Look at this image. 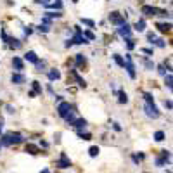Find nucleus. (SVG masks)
Masks as SVG:
<instances>
[{"instance_id": "obj_30", "label": "nucleus", "mask_w": 173, "mask_h": 173, "mask_svg": "<svg viewBox=\"0 0 173 173\" xmlns=\"http://www.w3.org/2000/svg\"><path fill=\"white\" fill-rule=\"evenodd\" d=\"M132 159H133V163H135V164H139V163H140V161L144 159V154H133Z\"/></svg>"}, {"instance_id": "obj_50", "label": "nucleus", "mask_w": 173, "mask_h": 173, "mask_svg": "<svg viewBox=\"0 0 173 173\" xmlns=\"http://www.w3.org/2000/svg\"><path fill=\"white\" fill-rule=\"evenodd\" d=\"M0 149H2V144H0Z\"/></svg>"}, {"instance_id": "obj_21", "label": "nucleus", "mask_w": 173, "mask_h": 173, "mask_svg": "<svg viewBox=\"0 0 173 173\" xmlns=\"http://www.w3.org/2000/svg\"><path fill=\"white\" fill-rule=\"evenodd\" d=\"M112 59H114V62H116L120 68H125V59H123L120 54H114V55H112Z\"/></svg>"}, {"instance_id": "obj_33", "label": "nucleus", "mask_w": 173, "mask_h": 173, "mask_svg": "<svg viewBox=\"0 0 173 173\" xmlns=\"http://www.w3.org/2000/svg\"><path fill=\"white\" fill-rule=\"evenodd\" d=\"M82 64H85V57L82 54H76V66H82Z\"/></svg>"}, {"instance_id": "obj_17", "label": "nucleus", "mask_w": 173, "mask_h": 173, "mask_svg": "<svg viewBox=\"0 0 173 173\" xmlns=\"http://www.w3.org/2000/svg\"><path fill=\"white\" fill-rule=\"evenodd\" d=\"M73 126H76L78 130H83V128L87 126V120H83V118H78V120H74Z\"/></svg>"}, {"instance_id": "obj_41", "label": "nucleus", "mask_w": 173, "mask_h": 173, "mask_svg": "<svg viewBox=\"0 0 173 173\" xmlns=\"http://www.w3.org/2000/svg\"><path fill=\"white\" fill-rule=\"evenodd\" d=\"M43 68H45V62H36V71H42V69H43Z\"/></svg>"}, {"instance_id": "obj_47", "label": "nucleus", "mask_w": 173, "mask_h": 173, "mask_svg": "<svg viewBox=\"0 0 173 173\" xmlns=\"http://www.w3.org/2000/svg\"><path fill=\"white\" fill-rule=\"evenodd\" d=\"M5 109H7V111H9V112H14V107H12L10 104H7V106H5Z\"/></svg>"}, {"instance_id": "obj_45", "label": "nucleus", "mask_w": 173, "mask_h": 173, "mask_svg": "<svg viewBox=\"0 0 173 173\" xmlns=\"http://www.w3.org/2000/svg\"><path fill=\"white\" fill-rule=\"evenodd\" d=\"M164 106H166V109H172V101H164Z\"/></svg>"}, {"instance_id": "obj_19", "label": "nucleus", "mask_w": 173, "mask_h": 173, "mask_svg": "<svg viewBox=\"0 0 173 173\" xmlns=\"http://www.w3.org/2000/svg\"><path fill=\"white\" fill-rule=\"evenodd\" d=\"M59 78H61V73L57 71V69H50V71H49V80H50V82L59 80Z\"/></svg>"}, {"instance_id": "obj_32", "label": "nucleus", "mask_w": 173, "mask_h": 173, "mask_svg": "<svg viewBox=\"0 0 173 173\" xmlns=\"http://www.w3.org/2000/svg\"><path fill=\"white\" fill-rule=\"evenodd\" d=\"M83 23V24H87V26H88V28H93V26H95V23H93V21L92 19H85V18H82V19H80Z\"/></svg>"}, {"instance_id": "obj_10", "label": "nucleus", "mask_w": 173, "mask_h": 173, "mask_svg": "<svg viewBox=\"0 0 173 173\" xmlns=\"http://www.w3.org/2000/svg\"><path fill=\"white\" fill-rule=\"evenodd\" d=\"M10 82L14 83V85H21V83L26 82V76H24V74H21V73H12Z\"/></svg>"}, {"instance_id": "obj_6", "label": "nucleus", "mask_w": 173, "mask_h": 173, "mask_svg": "<svg viewBox=\"0 0 173 173\" xmlns=\"http://www.w3.org/2000/svg\"><path fill=\"white\" fill-rule=\"evenodd\" d=\"M118 33H120V36H123V38L126 40V38L132 36V26H130L128 23H125V24H121V26L118 28Z\"/></svg>"}, {"instance_id": "obj_26", "label": "nucleus", "mask_w": 173, "mask_h": 173, "mask_svg": "<svg viewBox=\"0 0 173 173\" xmlns=\"http://www.w3.org/2000/svg\"><path fill=\"white\" fill-rule=\"evenodd\" d=\"M78 137H80V139H83V140H90V139H92L90 133L83 132V130H78Z\"/></svg>"}, {"instance_id": "obj_13", "label": "nucleus", "mask_w": 173, "mask_h": 173, "mask_svg": "<svg viewBox=\"0 0 173 173\" xmlns=\"http://www.w3.org/2000/svg\"><path fill=\"white\" fill-rule=\"evenodd\" d=\"M12 66H14L18 71H23V69H24V62H23V59H19V57H14V59H12Z\"/></svg>"}, {"instance_id": "obj_9", "label": "nucleus", "mask_w": 173, "mask_h": 173, "mask_svg": "<svg viewBox=\"0 0 173 173\" xmlns=\"http://www.w3.org/2000/svg\"><path fill=\"white\" fill-rule=\"evenodd\" d=\"M144 16H156L158 14V7H153V5H142V9H140Z\"/></svg>"}, {"instance_id": "obj_49", "label": "nucleus", "mask_w": 173, "mask_h": 173, "mask_svg": "<svg viewBox=\"0 0 173 173\" xmlns=\"http://www.w3.org/2000/svg\"><path fill=\"white\" fill-rule=\"evenodd\" d=\"M40 173H50V172H49V170H43V172H40Z\"/></svg>"}, {"instance_id": "obj_44", "label": "nucleus", "mask_w": 173, "mask_h": 173, "mask_svg": "<svg viewBox=\"0 0 173 173\" xmlns=\"http://www.w3.org/2000/svg\"><path fill=\"white\" fill-rule=\"evenodd\" d=\"M144 54H147V55H153V49H144Z\"/></svg>"}, {"instance_id": "obj_11", "label": "nucleus", "mask_w": 173, "mask_h": 173, "mask_svg": "<svg viewBox=\"0 0 173 173\" xmlns=\"http://www.w3.org/2000/svg\"><path fill=\"white\" fill-rule=\"evenodd\" d=\"M71 74H73V78H74V80H76V83H78V85H80V87H83V88H85V87H87V82H85V80H83L82 76H80V74H78V73H76V69H71Z\"/></svg>"}, {"instance_id": "obj_29", "label": "nucleus", "mask_w": 173, "mask_h": 173, "mask_svg": "<svg viewBox=\"0 0 173 173\" xmlns=\"http://www.w3.org/2000/svg\"><path fill=\"white\" fill-rule=\"evenodd\" d=\"M88 154H90L92 158H95V156L99 154V147H97V145H92L90 149H88Z\"/></svg>"}, {"instance_id": "obj_48", "label": "nucleus", "mask_w": 173, "mask_h": 173, "mask_svg": "<svg viewBox=\"0 0 173 173\" xmlns=\"http://www.w3.org/2000/svg\"><path fill=\"white\" fill-rule=\"evenodd\" d=\"M2 130H4V118H0V133H2Z\"/></svg>"}, {"instance_id": "obj_28", "label": "nucleus", "mask_w": 173, "mask_h": 173, "mask_svg": "<svg viewBox=\"0 0 173 173\" xmlns=\"http://www.w3.org/2000/svg\"><path fill=\"white\" fill-rule=\"evenodd\" d=\"M144 99H145V104H154V97H153V93H149V92L144 93Z\"/></svg>"}, {"instance_id": "obj_42", "label": "nucleus", "mask_w": 173, "mask_h": 173, "mask_svg": "<svg viewBox=\"0 0 173 173\" xmlns=\"http://www.w3.org/2000/svg\"><path fill=\"white\" fill-rule=\"evenodd\" d=\"M147 38H149V42L153 43V42L156 40V35H154V33H147Z\"/></svg>"}, {"instance_id": "obj_5", "label": "nucleus", "mask_w": 173, "mask_h": 173, "mask_svg": "<svg viewBox=\"0 0 173 173\" xmlns=\"http://www.w3.org/2000/svg\"><path fill=\"white\" fill-rule=\"evenodd\" d=\"M69 111H73V106L69 102H59V106H57V114H59L61 118H64Z\"/></svg>"}, {"instance_id": "obj_24", "label": "nucleus", "mask_w": 173, "mask_h": 173, "mask_svg": "<svg viewBox=\"0 0 173 173\" xmlns=\"http://www.w3.org/2000/svg\"><path fill=\"white\" fill-rule=\"evenodd\" d=\"M82 35H83V38H85V40H95V35H93L90 30L82 31Z\"/></svg>"}, {"instance_id": "obj_22", "label": "nucleus", "mask_w": 173, "mask_h": 173, "mask_svg": "<svg viewBox=\"0 0 173 173\" xmlns=\"http://www.w3.org/2000/svg\"><path fill=\"white\" fill-rule=\"evenodd\" d=\"M164 139H166V133H164V132H161V130L154 133V140H156V142H163Z\"/></svg>"}, {"instance_id": "obj_20", "label": "nucleus", "mask_w": 173, "mask_h": 173, "mask_svg": "<svg viewBox=\"0 0 173 173\" xmlns=\"http://www.w3.org/2000/svg\"><path fill=\"white\" fill-rule=\"evenodd\" d=\"M47 9H57V10H61V9H62V2H61V0H55V2H50V4L47 5Z\"/></svg>"}, {"instance_id": "obj_12", "label": "nucleus", "mask_w": 173, "mask_h": 173, "mask_svg": "<svg viewBox=\"0 0 173 173\" xmlns=\"http://www.w3.org/2000/svg\"><path fill=\"white\" fill-rule=\"evenodd\" d=\"M26 153L31 154V156H36V154H40V149H38V145H35V144H28V145H26Z\"/></svg>"}, {"instance_id": "obj_16", "label": "nucleus", "mask_w": 173, "mask_h": 173, "mask_svg": "<svg viewBox=\"0 0 173 173\" xmlns=\"http://www.w3.org/2000/svg\"><path fill=\"white\" fill-rule=\"evenodd\" d=\"M158 30L161 31V33H168V31L172 30V23H159L158 24Z\"/></svg>"}, {"instance_id": "obj_40", "label": "nucleus", "mask_w": 173, "mask_h": 173, "mask_svg": "<svg viewBox=\"0 0 173 173\" xmlns=\"http://www.w3.org/2000/svg\"><path fill=\"white\" fill-rule=\"evenodd\" d=\"M161 158H164V159L170 161V151H161Z\"/></svg>"}, {"instance_id": "obj_37", "label": "nucleus", "mask_w": 173, "mask_h": 173, "mask_svg": "<svg viewBox=\"0 0 173 173\" xmlns=\"http://www.w3.org/2000/svg\"><path fill=\"white\" fill-rule=\"evenodd\" d=\"M126 47L132 50V49H135V40H132V38H126Z\"/></svg>"}, {"instance_id": "obj_25", "label": "nucleus", "mask_w": 173, "mask_h": 173, "mask_svg": "<svg viewBox=\"0 0 173 173\" xmlns=\"http://www.w3.org/2000/svg\"><path fill=\"white\" fill-rule=\"evenodd\" d=\"M64 120L69 123V125H73V123H74V120H76V118H74V111H69L66 116H64Z\"/></svg>"}, {"instance_id": "obj_15", "label": "nucleus", "mask_w": 173, "mask_h": 173, "mask_svg": "<svg viewBox=\"0 0 173 173\" xmlns=\"http://www.w3.org/2000/svg\"><path fill=\"white\" fill-rule=\"evenodd\" d=\"M116 93H118V102L120 104H126L128 102V95H126L125 90H120V92H116Z\"/></svg>"}, {"instance_id": "obj_43", "label": "nucleus", "mask_w": 173, "mask_h": 173, "mask_svg": "<svg viewBox=\"0 0 173 173\" xmlns=\"http://www.w3.org/2000/svg\"><path fill=\"white\" fill-rule=\"evenodd\" d=\"M31 28H33V26H28V28H24V33H26V35H31V33H33V30H31Z\"/></svg>"}, {"instance_id": "obj_39", "label": "nucleus", "mask_w": 173, "mask_h": 173, "mask_svg": "<svg viewBox=\"0 0 173 173\" xmlns=\"http://www.w3.org/2000/svg\"><path fill=\"white\" fill-rule=\"evenodd\" d=\"M158 71H159V74H163V76H166V71H168V69H166V68H164L163 64H161V66H158Z\"/></svg>"}, {"instance_id": "obj_3", "label": "nucleus", "mask_w": 173, "mask_h": 173, "mask_svg": "<svg viewBox=\"0 0 173 173\" xmlns=\"http://www.w3.org/2000/svg\"><path fill=\"white\" fill-rule=\"evenodd\" d=\"M109 21H111L112 24H116V26H121V24H125L126 21H125V16L123 14H120L118 10H112V12H109Z\"/></svg>"}, {"instance_id": "obj_4", "label": "nucleus", "mask_w": 173, "mask_h": 173, "mask_svg": "<svg viewBox=\"0 0 173 173\" xmlns=\"http://www.w3.org/2000/svg\"><path fill=\"white\" fill-rule=\"evenodd\" d=\"M144 111H145V114H147L149 118H154V120L159 118V114H161L159 109L156 107V104H145V106H144Z\"/></svg>"}, {"instance_id": "obj_18", "label": "nucleus", "mask_w": 173, "mask_h": 173, "mask_svg": "<svg viewBox=\"0 0 173 173\" xmlns=\"http://www.w3.org/2000/svg\"><path fill=\"white\" fill-rule=\"evenodd\" d=\"M133 30L139 31V33H140V31H144V30H145V21H144V19H139L135 24H133Z\"/></svg>"}, {"instance_id": "obj_2", "label": "nucleus", "mask_w": 173, "mask_h": 173, "mask_svg": "<svg viewBox=\"0 0 173 173\" xmlns=\"http://www.w3.org/2000/svg\"><path fill=\"white\" fill-rule=\"evenodd\" d=\"M125 69L128 71L130 78H132V80H135L137 73H135V66H133V61H132V55H130V54H126V57H125Z\"/></svg>"}, {"instance_id": "obj_27", "label": "nucleus", "mask_w": 173, "mask_h": 173, "mask_svg": "<svg viewBox=\"0 0 173 173\" xmlns=\"http://www.w3.org/2000/svg\"><path fill=\"white\" fill-rule=\"evenodd\" d=\"M9 42H10V47L12 49H19L21 47V40H18V38H9Z\"/></svg>"}, {"instance_id": "obj_31", "label": "nucleus", "mask_w": 173, "mask_h": 173, "mask_svg": "<svg viewBox=\"0 0 173 173\" xmlns=\"http://www.w3.org/2000/svg\"><path fill=\"white\" fill-rule=\"evenodd\" d=\"M166 163H170V161H168V159H164V158H158V159H156V164H158L159 168H163Z\"/></svg>"}, {"instance_id": "obj_38", "label": "nucleus", "mask_w": 173, "mask_h": 173, "mask_svg": "<svg viewBox=\"0 0 173 173\" xmlns=\"http://www.w3.org/2000/svg\"><path fill=\"white\" fill-rule=\"evenodd\" d=\"M153 43L156 45V47H159V49H163L164 45H166V43H164V40H161V38H159V40H154Z\"/></svg>"}, {"instance_id": "obj_8", "label": "nucleus", "mask_w": 173, "mask_h": 173, "mask_svg": "<svg viewBox=\"0 0 173 173\" xmlns=\"http://www.w3.org/2000/svg\"><path fill=\"white\" fill-rule=\"evenodd\" d=\"M55 166H59V168H69V166H71V161H69V158L66 156V153H61V158L55 161Z\"/></svg>"}, {"instance_id": "obj_34", "label": "nucleus", "mask_w": 173, "mask_h": 173, "mask_svg": "<svg viewBox=\"0 0 173 173\" xmlns=\"http://www.w3.org/2000/svg\"><path fill=\"white\" fill-rule=\"evenodd\" d=\"M33 90H35V93H42V87L38 82H33Z\"/></svg>"}, {"instance_id": "obj_35", "label": "nucleus", "mask_w": 173, "mask_h": 173, "mask_svg": "<svg viewBox=\"0 0 173 173\" xmlns=\"http://www.w3.org/2000/svg\"><path fill=\"white\" fill-rule=\"evenodd\" d=\"M38 31H40V33H49V31H50V26H45V24H40V26H38Z\"/></svg>"}, {"instance_id": "obj_36", "label": "nucleus", "mask_w": 173, "mask_h": 173, "mask_svg": "<svg viewBox=\"0 0 173 173\" xmlns=\"http://www.w3.org/2000/svg\"><path fill=\"white\" fill-rule=\"evenodd\" d=\"M144 66H145V68H147V69H154V64L151 61H149V59H144Z\"/></svg>"}, {"instance_id": "obj_23", "label": "nucleus", "mask_w": 173, "mask_h": 173, "mask_svg": "<svg viewBox=\"0 0 173 173\" xmlns=\"http://www.w3.org/2000/svg\"><path fill=\"white\" fill-rule=\"evenodd\" d=\"M164 83H166L168 90H172V87H173V76H172V73H168V74L164 76Z\"/></svg>"}, {"instance_id": "obj_7", "label": "nucleus", "mask_w": 173, "mask_h": 173, "mask_svg": "<svg viewBox=\"0 0 173 173\" xmlns=\"http://www.w3.org/2000/svg\"><path fill=\"white\" fill-rule=\"evenodd\" d=\"M74 31H76V35H74V38H73V43H76V45H82V43H88V40H85L82 35V28L80 26H74Z\"/></svg>"}, {"instance_id": "obj_46", "label": "nucleus", "mask_w": 173, "mask_h": 173, "mask_svg": "<svg viewBox=\"0 0 173 173\" xmlns=\"http://www.w3.org/2000/svg\"><path fill=\"white\" fill-rule=\"evenodd\" d=\"M114 130H116V132H121V126H120V123H114Z\"/></svg>"}, {"instance_id": "obj_1", "label": "nucleus", "mask_w": 173, "mask_h": 173, "mask_svg": "<svg viewBox=\"0 0 173 173\" xmlns=\"http://www.w3.org/2000/svg\"><path fill=\"white\" fill-rule=\"evenodd\" d=\"M21 142H23V135L19 132H9L5 135H2V139H0L2 147L4 145H12V144H21Z\"/></svg>"}, {"instance_id": "obj_14", "label": "nucleus", "mask_w": 173, "mask_h": 173, "mask_svg": "<svg viewBox=\"0 0 173 173\" xmlns=\"http://www.w3.org/2000/svg\"><path fill=\"white\" fill-rule=\"evenodd\" d=\"M24 59H26V61H30V62H33V64H36V62H38V57H36V54H35L33 50L26 52V54H24Z\"/></svg>"}]
</instances>
